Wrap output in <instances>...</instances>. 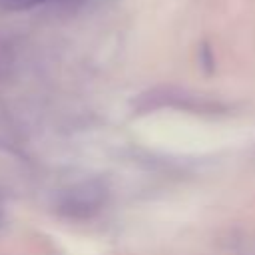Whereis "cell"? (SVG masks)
<instances>
[{"label":"cell","mask_w":255,"mask_h":255,"mask_svg":"<svg viewBox=\"0 0 255 255\" xmlns=\"http://www.w3.org/2000/svg\"><path fill=\"white\" fill-rule=\"evenodd\" d=\"M46 0H0V6L6 10H28L38 4H44Z\"/></svg>","instance_id":"2"},{"label":"cell","mask_w":255,"mask_h":255,"mask_svg":"<svg viewBox=\"0 0 255 255\" xmlns=\"http://www.w3.org/2000/svg\"><path fill=\"white\" fill-rule=\"evenodd\" d=\"M106 201V187L100 181H82L60 193L58 209L70 217H88Z\"/></svg>","instance_id":"1"},{"label":"cell","mask_w":255,"mask_h":255,"mask_svg":"<svg viewBox=\"0 0 255 255\" xmlns=\"http://www.w3.org/2000/svg\"><path fill=\"white\" fill-rule=\"evenodd\" d=\"M0 223H2V217H0Z\"/></svg>","instance_id":"3"}]
</instances>
